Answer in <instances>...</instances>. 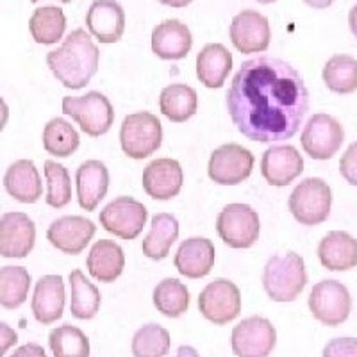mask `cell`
I'll return each instance as SVG.
<instances>
[{"label":"cell","mask_w":357,"mask_h":357,"mask_svg":"<svg viewBox=\"0 0 357 357\" xmlns=\"http://www.w3.org/2000/svg\"><path fill=\"white\" fill-rule=\"evenodd\" d=\"M31 2H33V4H38L40 0H31ZM61 2H66V4H68V2H72V0H61Z\"/></svg>","instance_id":"49"},{"label":"cell","mask_w":357,"mask_h":357,"mask_svg":"<svg viewBox=\"0 0 357 357\" xmlns=\"http://www.w3.org/2000/svg\"><path fill=\"white\" fill-rule=\"evenodd\" d=\"M162 143V127L159 118L149 111L127 114L120 127V145L127 158L142 159L151 158L159 151Z\"/></svg>","instance_id":"4"},{"label":"cell","mask_w":357,"mask_h":357,"mask_svg":"<svg viewBox=\"0 0 357 357\" xmlns=\"http://www.w3.org/2000/svg\"><path fill=\"white\" fill-rule=\"evenodd\" d=\"M175 357H200V356H199V352L193 349V347L181 345L177 349V354H175Z\"/></svg>","instance_id":"47"},{"label":"cell","mask_w":357,"mask_h":357,"mask_svg":"<svg viewBox=\"0 0 357 357\" xmlns=\"http://www.w3.org/2000/svg\"><path fill=\"white\" fill-rule=\"evenodd\" d=\"M340 174L347 183L357 186V142H354L341 155Z\"/></svg>","instance_id":"40"},{"label":"cell","mask_w":357,"mask_h":357,"mask_svg":"<svg viewBox=\"0 0 357 357\" xmlns=\"http://www.w3.org/2000/svg\"><path fill=\"white\" fill-rule=\"evenodd\" d=\"M307 305L312 317L320 324L337 327L349 320L352 312V296L343 282L325 279L312 286Z\"/></svg>","instance_id":"7"},{"label":"cell","mask_w":357,"mask_h":357,"mask_svg":"<svg viewBox=\"0 0 357 357\" xmlns=\"http://www.w3.org/2000/svg\"><path fill=\"white\" fill-rule=\"evenodd\" d=\"M66 305L65 280L61 275H43L38 279L33 293V314L40 324L50 325L61 320Z\"/></svg>","instance_id":"21"},{"label":"cell","mask_w":357,"mask_h":357,"mask_svg":"<svg viewBox=\"0 0 357 357\" xmlns=\"http://www.w3.org/2000/svg\"><path fill=\"white\" fill-rule=\"evenodd\" d=\"M86 266L93 279L100 282H114L126 268L123 248L113 240H98L89 250Z\"/></svg>","instance_id":"26"},{"label":"cell","mask_w":357,"mask_h":357,"mask_svg":"<svg viewBox=\"0 0 357 357\" xmlns=\"http://www.w3.org/2000/svg\"><path fill=\"white\" fill-rule=\"evenodd\" d=\"M29 31L33 40L40 45H54L61 41L66 33L65 11L56 6L38 8L29 20Z\"/></svg>","instance_id":"30"},{"label":"cell","mask_w":357,"mask_h":357,"mask_svg":"<svg viewBox=\"0 0 357 357\" xmlns=\"http://www.w3.org/2000/svg\"><path fill=\"white\" fill-rule=\"evenodd\" d=\"M199 309L202 317L215 325H227L240 317V288L229 279H216L199 295Z\"/></svg>","instance_id":"11"},{"label":"cell","mask_w":357,"mask_h":357,"mask_svg":"<svg viewBox=\"0 0 357 357\" xmlns=\"http://www.w3.org/2000/svg\"><path fill=\"white\" fill-rule=\"evenodd\" d=\"M227 111L245 138L275 143L293 138L309 111V89L293 65L273 56L241 63L227 89Z\"/></svg>","instance_id":"1"},{"label":"cell","mask_w":357,"mask_h":357,"mask_svg":"<svg viewBox=\"0 0 357 357\" xmlns=\"http://www.w3.org/2000/svg\"><path fill=\"white\" fill-rule=\"evenodd\" d=\"M256 2H259V4H273L277 0H256Z\"/></svg>","instance_id":"48"},{"label":"cell","mask_w":357,"mask_h":357,"mask_svg":"<svg viewBox=\"0 0 357 357\" xmlns=\"http://www.w3.org/2000/svg\"><path fill=\"white\" fill-rule=\"evenodd\" d=\"M184 174L175 159H154L143 170V190L154 200H170L181 193Z\"/></svg>","instance_id":"18"},{"label":"cell","mask_w":357,"mask_h":357,"mask_svg":"<svg viewBox=\"0 0 357 357\" xmlns=\"http://www.w3.org/2000/svg\"><path fill=\"white\" fill-rule=\"evenodd\" d=\"M97 227L88 218L77 215H68L57 218L47 229V240L57 250L65 252L68 256H77L93 240Z\"/></svg>","instance_id":"16"},{"label":"cell","mask_w":357,"mask_h":357,"mask_svg":"<svg viewBox=\"0 0 357 357\" xmlns=\"http://www.w3.org/2000/svg\"><path fill=\"white\" fill-rule=\"evenodd\" d=\"M4 188L15 200L22 204H34L43 193L40 172L31 159H18L4 174Z\"/></svg>","instance_id":"25"},{"label":"cell","mask_w":357,"mask_h":357,"mask_svg":"<svg viewBox=\"0 0 357 357\" xmlns=\"http://www.w3.org/2000/svg\"><path fill=\"white\" fill-rule=\"evenodd\" d=\"M307 284V272L301 254L286 252L266 261L263 268V288L273 302H293Z\"/></svg>","instance_id":"3"},{"label":"cell","mask_w":357,"mask_h":357,"mask_svg":"<svg viewBox=\"0 0 357 357\" xmlns=\"http://www.w3.org/2000/svg\"><path fill=\"white\" fill-rule=\"evenodd\" d=\"M345 139V130L336 118L331 114H312L302 130L301 143L305 154L317 161L334 158Z\"/></svg>","instance_id":"9"},{"label":"cell","mask_w":357,"mask_h":357,"mask_svg":"<svg viewBox=\"0 0 357 357\" xmlns=\"http://www.w3.org/2000/svg\"><path fill=\"white\" fill-rule=\"evenodd\" d=\"M54 357H89V340L75 325H59L49 334Z\"/></svg>","instance_id":"37"},{"label":"cell","mask_w":357,"mask_h":357,"mask_svg":"<svg viewBox=\"0 0 357 357\" xmlns=\"http://www.w3.org/2000/svg\"><path fill=\"white\" fill-rule=\"evenodd\" d=\"M321 79L333 93H354L357 89V61L349 54H336L325 63Z\"/></svg>","instance_id":"32"},{"label":"cell","mask_w":357,"mask_h":357,"mask_svg":"<svg viewBox=\"0 0 357 357\" xmlns=\"http://www.w3.org/2000/svg\"><path fill=\"white\" fill-rule=\"evenodd\" d=\"M277 345V331L263 317H248L236 325L231 347L238 357H268Z\"/></svg>","instance_id":"13"},{"label":"cell","mask_w":357,"mask_h":357,"mask_svg":"<svg viewBox=\"0 0 357 357\" xmlns=\"http://www.w3.org/2000/svg\"><path fill=\"white\" fill-rule=\"evenodd\" d=\"M158 2H161L162 6H168V8L183 9V8H188L193 0H158Z\"/></svg>","instance_id":"45"},{"label":"cell","mask_w":357,"mask_h":357,"mask_svg":"<svg viewBox=\"0 0 357 357\" xmlns=\"http://www.w3.org/2000/svg\"><path fill=\"white\" fill-rule=\"evenodd\" d=\"M231 70L232 54L222 43L206 45L197 56V77L206 88H222Z\"/></svg>","instance_id":"27"},{"label":"cell","mask_w":357,"mask_h":357,"mask_svg":"<svg viewBox=\"0 0 357 357\" xmlns=\"http://www.w3.org/2000/svg\"><path fill=\"white\" fill-rule=\"evenodd\" d=\"M170 333L159 324H145L132 336L134 357H165L170 352Z\"/></svg>","instance_id":"36"},{"label":"cell","mask_w":357,"mask_h":357,"mask_svg":"<svg viewBox=\"0 0 357 357\" xmlns=\"http://www.w3.org/2000/svg\"><path fill=\"white\" fill-rule=\"evenodd\" d=\"M318 259L331 272H347L357 266V240L345 231H331L318 245Z\"/></svg>","instance_id":"24"},{"label":"cell","mask_w":357,"mask_h":357,"mask_svg":"<svg viewBox=\"0 0 357 357\" xmlns=\"http://www.w3.org/2000/svg\"><path fill=\"white\" fill-rule=\"evenodd\" d=\"M178 238V222L170 213H159L152 218L149 234L142 243V250L149 259L161 261L168 256Z\"/></svg>","instance_id":"28"},{"label":"cell","mask_w":357,"mask_h":357,"mask_svg":"<svg viewBox=\"0 0 357 357\" xmlns=\"http://www.w3.org/2000/svg\"><path fill=\"white\" fill-rule=\"evenodd\" d=\"M31 288V275L24 266L0 268V305L6 309H18Z\"/></svg>","instance_id":"35"},{"label":"cell","mask_w":357,"mask_h":357,"mask_svg":"<svg viewBox=\"0 0 357 357\" xmlns=\"http://www.w3.org/2000/svg\"><path fill=\"white\" fill-rule=\"evenodd\" d=\"M36 243V225L25 213L11 211L0 218V256L24 259Z\"/></svg>","instance_id":"14"},{"label":"cell","mask_w":357,"mask_h":357,"mask_svg":"<svg viewBox=\"0 0 357 357\" xmlns=\"http://www.w3.org/2000/svg\"><path fill=\"white\" fill-rule=\"evenodd\" d=\"M191 45H193V36H191L190 27L175 18L161 22L152 31V52L165 61L184 59L190 54Z\"/></svg>","instance_id":"20"},{"label":"cell","mask_w":357,"mask_h":357,"mask_svg":"<svg viewBox=\"0 0 357 357\" xmlns=\"http://www.w3.org/2000/svg\"><path fill=\"white\" fill-rule=\"evenodd\" d=\"M81 145V136L75 127L65 118H52L43 129V146L56 158H68L75 154Z\"/></svg>","instance_id":"33"},{"label":"cell","mask_w":357,"mask_h":357,"mask_svg":"<svg viewBox=\"0 0 357 357\" xmlns=\"http://www.w3.org/2000/svg\"><path fill=\"white\" fill-rule=\"evenodd\" d=\"M63 113L91 138L104 136L114 122L113 104L100 91H89L81 97L63 98Z\"/></svg>","instance_id":"5"},{"label":"cell","mask_w":357,"mask_h":357,"mask_svg":"<svg viewBox=\"0 0 357 357\" xmlns=\"http://www.w3.org/2000/svg\"><path fill=\"white\" fill-rule=\"evenodd\" d=\"M100 50L84 29H75L59 49L47 54V66L68 89H81L91 82L98 70Z\"/></svg>","instance_id":"2"},{"label":"cell","mask_w":357,"mask_h":357,"mask_svg":"<svg viewBox=\"0 0 357 357\" xmlns=\"http://www.w3.org/2000/svg\"><path fill=\"white\" fill-rule=\"evenodd\" d=\"M86 25L100 43H116L126 31V13L116 0H95L86 15Z\"/></svg>","instance_id":"19"},{"label":"cell","mask_w":357,"mask_h":357,"mask_svg":"<svg viewBox=\"0 0 357 357\" xmlns=\"http://www.w3.org/2000/svg\"><path fill=\"white\" fill-rule=\"evenodd\" d=\"M302 172L304 159L293 145L270 146L261 158V174L270 186H289Z\"/></svg>","instance_id":"17"},{"label":"cell","mask_w":357,"mask_h":357,"mask_svg":"<svg viewBox=\"0 0 357 357\" xmlns=\"http://www.w3.org/2000/svg\"><path fill=\"white\" fill-rule=\"evenodd\" d=\"M70 288H72V317L77 320H93L100 309V291L95 284L86 279L81 270H72L70 273Z\"/></svg>","instance_id":"31"},{"label":"cell","mask_w":357,"mask_h":357,"mask_svg":"<svg viewBox=\"0 0 357 357\" xmlns=\"http://www.w3.org/2000/svg\"><path fill=\"white\" fill-rule=\"evenodd\" d=\"M77 200L84 211H95V207L106 199L109 190V170L98 159L82 162L75 174Z\"/></svg>","instance_id":"23"},{"label":"cell","mask_w":357,"mask_h":357,"mask_svg":"<svg viewBox=\"0 0 357 357\" xmlns=\"http://www.w3.org/2000/svg\"><path fill=\"white\" fill-rule=\"evenodd\" d=\"M18 343V334L17 331L9 327L8 324L0 321V357H4L11 347H15Z\"/></svg>","instance_id":"41"},{"label":"cell","mask_w":357,"mask_h":357,"mask_svg":"<svg viewBox=\"0 0 357 357\" xmlns=\"http://www.w3.org/2000/svg\"><path fill=\"white\" fill-rule=\"evenodd\" d=\"M45 178H47V204L54 209H61L72 200V178L68 170L56 161H45Z\"/></svg>","instance_id":"38"},{"label":"cell","mask_w":357,"mask_h":357,"mask_svg":"<svg viewBox=\"0 0 357 357\" xmlns=\"http://www.w3.org/2000/svg\"><path fill=\"white\" fill-rule=\"evenodd\" d=\"M11 357H47V352L43 350V347L36 345V343H27L15 350Z\"/></svg>","instance_id":"42"},{"label":"cell","mask_w":357,"mask_h":357,"mask_svg":"<svg viewBox=\"0 0 357 357\" xmlns=\"http://www.w3.org/2000/svg\"><path fill=\"white\" fill-rule=\"evenodd\" d=\"M333 191L324 178L309 177L296 184L288 200L289 213L302 225H320L331 215Z\"/></svg>","instance_id":"6"},{"label":"cell","mask_w":357,"mask_h":357,"mask_svg":"<svg viewBox=\"0 0 357 357\" xmlns=\"http://www.w3.org/2000/svg\"><path fill=\"white\" fill-rule=\"evenodd\" d=\"M155 309L168 318H178L190 307V291L178 279L161 280L152 295Z\"/></svg>","instance_id":"34"},{"label":"cell","mask_w":357,"mask_h":357,"mask_svg":"<svg viewBox=\"0 0 357 357\" xmlns=\"http://www.w3.org/2000/svg\"><path fill=\"white\" fill-rule=\"evenodd\" d=\"M259 215L248 204H229L216 218V232L227 247L250 248L259 238Z\"/></svg>","instance_id":"8"},{"label":"cell","mask_w":357,"mask_h":357,"mask_svg":"<svg viewBox=\"0 0 357 357\" xmlns=\"http://www.w3.org/2000/svg\"><path fill=\"white\" fill-rule=\"evenodd\" d=\"M8 120H9V107H8V104H6L4 98L0 97V132L4 130Z\"/></svg>","instance_id":"44"},{"label":"cell","mask_w":357,"mask_h":357,"mask_svg":"<svg viewBox=\"0 0 357 357\" xmlns=\"http://www.w3.org/2000/svg\"><path fill=\"white\" fill-rule=\"evenodd\" d=\"M349 27H350V33H352L357 40V2L354 4V8L350 9L349 13Z\"/></svg>","instance_id":"46"},{"label":"cell","mask_w":357,"mask_h":357,"mask_svg":"<svg viewBox=\"0 0 357 357\" xmlns=\"http://www.w3.org/2000/svg\"><path fill=\"white\" fill-rule=\"evenodd\" d=\"M177 272L186 279H202L209 275L215 264V243L209 238H188L181 243L174 257Z\"/></svg>","instance_id":"22"},{"label":"cell","mask_w":357,"mask_h":357,"mask_svg":"<svg viewBox=\"0 0 357 357\" xmlns=\"http://www.w3.org/2000/svg\"><path fill=\"white\" fill-rule=\"evenodd\" d=\"M321 357H357V337H333L325 345Z\"/></svg>","instance_id":"39"},{"label":"cell","mask_w":357,"mask_h":357,"mask_svg":"<svg viewBox=\"0 0 357 357\" xmlns=\"http://www.w3.org/2000/svg\"><path fill=\"white\" fill-rule=\"evenodd\" d=\"M146 218H149L146 207L132 197H118L107 204L98 215L102 227L109 234L127 241L142 234Z\"/></svg>","instance_id":"12"},{"label":"cell","mask_w":357,"mask_h":357,"mask_svg":"<svg viewBox=\"0 0 357 357\" xmlns=\"http://www.w3.org/2000/svg\"><path fill=\"white\" fill-rule=\"evenodd\" d=\"M305 6L312 9H327L336 2V0H302Z\"/></svg>","instance_id":"43"},{"label":"cell","mask_w":357,"mask_h":357,"mask_svg":"<svg viewBox=\"0 0 357 357\" xmlns=\"http://www.w3.org/2000/svg\"><path fill=\"white\" fill-rule=\"evenodd\" d=\"M254 154L238 143H225L213 151L207 165V175L213 183L222 186H236L243 183L254 170Z\"/></svg>","instance_id":"10"},{"label":"cell","mask_w":357,"mask_h":357,"mask_svg":"<svg viewBox=\"0 0 357 357\" xmlns=\"http://www.w3.org/2000/svg\"><path fill=\"white\" fill-rule=\"evenodd\" d=\"M229 36L238 52L254 54L264 52L270 47L272 31L264 15L254 9H245L232 18Z\"/></svg>","instance_id":"15"},{"label":"cell","mask_w":357,"mask_h":357,"mask_svg":"<svg viewBox=\"0 0 357 357\" xmlns=\"http://www.w3.org/2000/svg\"><path fill=\"white\" fill-rule=\"evenodd\" d=\"M197 91L183 82L167 86L159 95V109L162 116H167L174 123L188 122L197 113Z\"/></svg>","instance_id":"29"}]
</instances>
